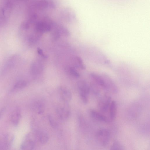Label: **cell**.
Instances as JSON below:
<instances>
[{
  "label": "cell",
  "instance_id": "obj_13",
  "mask_svg": "<svg viewBox=\"0 0 150 150\" xmlns=\"http://www.w3.org/2000/svg\"><path fill=\"white\" fill-rule=\"evenodd\" d=\"M31 108L35 112L40 114L44 112L45 107L43 103L40 101L37 100L32 104Z\"/></svg>",
  "mask_w": 150,
  "mask_h": 150
},
{
  "label": "cell",
  "instance_id": "obj_10",
  "mask_svg": "<svg viewBox=\"0 0 150 150\" xmlns=\"http://www.w3.org/2000/svg\"><path fill=\"white\" fill-rule=\"evenodd\" d=\"M43 65L40 61L37 60L33 62L30 67V72L33 75H37L40 74L43 69Z\"/></svg>",
  "mask_w": 150,
  "mask_h": 150
},
{
  "label": "cell",
  "instance_id": "obj_22",
  "mask_svg": "<svg viewBox=\"0 0 150 150\" xmlns=\"http://www.w3.org/2000/svg\"><path fill=\"white\" fill-rule=\"evenodd\" d=\"M48 119L51 127L54 129L57 128L58 126V124L54 118L51 115H49L48 116Z\"/></svg>",
  "mask_w": 150,
  "mask_h": 150
},
{
  "label": "cell",
  "instance_id": "obj_3",
  "mask_svg": "<svg viewBox=\"0 0 150 150\" xmlns=\"http://www.w3.org/2000/svg\"><path fill=\"white\" fill-rule=\"evenodd\" d=\"M110 138V131L105 128L100 129L98 130L96 134V138L98 143L100 145L105 146L109 143Z\"/></svg>",
  "mask_w": 150,
  "mask_h": 150
},
{
  "label": "cell",
  "instance_id": "obj_5",
  "mask_svg": "<svg viewBox=\"0 0 150 150\" xmlns=\"http://www.w3.org/2000/svg\"><path fill=\"white\" fill-rule=\"evenodd\" d=\"M111 101V98L110 96L106 95L103 96L100 100L98 105L100 111L103 113L107 112Z\"/></svg>",
  "mask_w": 150,
  "mask_h": 150
},
{
  "label": "cell",
  "instance_id": "obj_9",
  "mask_svg": "<svg viewBox=\"0 0 150 150\" xmlns=\"http://www.w3.org/2000/svg\"><path fill=\"white\" fill-rule=\"evenodd\" d=\"M91 117L97 121L107 123L110 121L109 119L102 114L93 109H91L89 112Z\"/></svg>",
  "mask_w": 150,
  "mask_h": 150
},
{
  "label": "cell",
  "instance_id": "obj_7",
  "mask_svg": "<svg viewBox=\"0 0 150 150\" xmlns=\"http://www.w3.org/2000/svg\"><path fill=\"white\" fill-rule=\"evenodd\" d=\"M102 76L105 82V90L114 93H117L118 92L117 88L112 79L105 74L103 75Z\"/></svg>",
  "mask_w": 150,
  "mask_h": 150
},
{
  "label": "cell",
  "instance_id": "obj_21",
  "mask_svg": "<svg viewBox=\"0 0 150 150\" xmlns=\"http://www.w3.org/2000/svg\"><path fill=\"white\" fill-rule=\"evenodd\" d=\"M27 85V83L24 80H20L15 84L13 87L15 89H21L25 87Z\"/></svg>",
  "mask_w": 150,
  "mask_h": 150
},
{
  "label": "cell",
  "instance_id": "obj_1",
  "mask_svg": "<svg viewBox=\"0 0 150 150\" xmlns=\"http://www.w3.org/2000/svg\"><path fill=\"white\" fill-rule=\"evenodd\" d=\"M38 18L34 24L35 32L41 34L51 30L54 23L51 20L47 17H44L39 20Z\"/></svg>",
  "mask_w": 150,
  "mask_h": 150
},
{
  "label": "cell",
  "instance_id": "obj_14",
  "mask_svg": "<svg viewBox=\"0 0 150 150\" xmlns=\"http://www.w3.org/2000/svg\"><path fill=\"white\" fill-rule=\"evenodd\" d=\"M21 117L20 110L18 108L15 109L12 112L11 117V122L15 126L18 124Z\"/></svg>",
  "mask_w": 150,
  "mask_h": 150
},
{
  "label": "cell",
  "instance_id": "obj_12",
  "mask_svg": "<svg viewBox=\"0 0 150 150\" xmlns=\"http://www.w3.org/2000/svg\"><path fill=\"white\" fill-rule=\"evenodd\" d=\"M92 79L100 87L105 90L106 87L104 80L102 76L94 73L90 74Z\"/></svg>",
  "mask_w": 150,
  "mask_h": 150
},
{
  "label": "cell",
  "instance_id": "obj_8",
  "mask_svg": "<svg viewBox=\"0 0 150 150\" xmlns=\"http://www.w3.org/2000/svg\"><path fill=\"white\" fill-rule=\"evenodd\" d=\"M60 16L62 19L69 22L74 21L76 19L75 13L69 8H66L62 10L61 12Z\"/></svg>",
  "mask_w": 150,
  "mask_h": 150
},
{
  "label": "cell",
  "instance_id": "obj_19",
  "mask_svg": "<svg viewBox=\"0 0 150 150\" xmlns=\"http://www.w3.org/2000/svg\"><path fill=\"white\" fill-rule=\"evenodd\" d=\"M124 146L119 142L115 141L113 142L110 147V150H124Z\"/></svg>",
  "mask_w": 150,
  "mask_h": 150
},
{
  "label": "cell",
  "instance_id": "obj_17",
  "mask_svg": "<svg viewBox=\"0 0 150 150\" xmlns=\"http://www.w3.org/2000/svg\"><path fill=\"white\" fill-rule=\"evenodd\" d=\"M15 138L14 135L12 133L6 134L4 137V145L6 147H10L13 143Z\"/></svg>",
  "mask_w": 150,
  "mask_h": 150
},
{
  "label": "cell",
  "instance_id": "obj_25",
  "mask_svg": "<svg viewBox=\"0 0 150 150\" xmlns=\"http://www.w3.org/2000/svg\"><path fill=\"white\" fill-rule=\"evenodd\" d=\"M3 146L2 145V144L0 139V149H1V148H2Z\"/></svg>",
  "mask_w": 150,
  "mask_h": 150
},
{
  "label": "cell",
  "instance_id": "obj_16",
  "mask_svg": "<svg viewBox=\"0 0 150 150\" xmlns=\"http://www.w3.org/2000/svg\"><path fill=\"white\" fill-rule=\"evenodd\" d=\"M38 137L40 142L44 144L47 143L49 139V136L45 131H40L38 133Z\"/></svg>",
  "mask_w": 150,
  "mask_h": 150
},
{
  "label": "cell",
  "instance_id": "obj_2",
  "mask_svg": "<svg viewBox=\"0 0 150 150\" xmlns=\"http://www.w3.org/2000/svg\"><path fill=\"white\" fill-rule=\"evenodd\" d=\"M77 86L80 98L84 104L88 101V96L90 91V87L86 81L81 80L78 81Z\"/></svg>",
  "mask_w": 150,
  "mask_h": 150
},
{
  "label": "cell",
  "instance_id": "obj_20",
  "mask_svg": "<svg viewBox=\"0 0 150 150\" xmlns=\"http://www.w3.org/2000/svg\"><path fill=\"white\" fill-rule=\"evenodd\" d=\"M68 73L71 75L76 78H78L80 76L79 74L74 67H69L66 68Z\"/></svg>",
  "mask_w": 150,
  "mask_h": 150
},
{
  "label": "cell",
  "instance_id": "obj_11",
  "mask_svg": "<svg viewBox=\"0 0 150 150\" xmlns=\"http://www.w3.org/2000/svg\"><path fill=\"white\" fill-rule=\"evenodd\" d=\"M60 96L62 100L65 103L69 102L72 99V94L66 88L61 87L59 88Z\"/></svg>",
  "mask_w": 150,
  "mask_h": 150
},
{
  "label": "cell",
  "instance_id": "obj_6",
  "mask_svg": "<svg viewBox=\"0 0 150 150\" xmlns=\"http://www.w3.org/2000/svg\"><path fill=\"white\" fill-rule=\"evenodd\" d=\"M55 112L58 117L63 120L67 119L70 114V109L67 105L58 106L56 109Z\"/></svg>",
  "mask_w": 150,
  "mask_h": 150
},
{
  "label": "cell",
  "instance_id": "obj_18",
  "mask_svg": "<svg viewBox=\"0 0 150 150\" xmlns=\"http://www.w3.org/2000/svg\"><path fill=\"white\" fill-rule=\"evenodd\" d=\"M74 62L75 66L82 69H85L86 67L82 60L80 57L76 56L74 57Z\"/></svg>",
  "mask_w": 150,
  "mask_h": 150
},
{
  "label": "cell",
  "instance_id": "obj_24",
  "mask_svg": "<svg viewBox=\"0 0 150 150\" xmlns=\"http://www.w3.org/2000/svg\"><path fill=\"white\" fill-rule=\"evenodd\" d=\"M5 111V108H2L0 111V119L4 115Z\"/></svg>",
  "mask_w": 150,
  "mask_h": 150
},
{
  "label": "cell",
  "instance_id": "obj_23",
  "mask_svg": "<svg viewBox=\"0 0 150 150\" xmlns=\"http://www.w3.org/2000/svg\"><path fill=\"white\" fill-rule=\"evenodd\" d=\"M37 50L38 53L39 55L44 58H45L47 57V56L44 54L43 50L41 49L38 47Z\"/></svg>",
  "mask_w": 150,
  "mask_h": 150
},
{
  "label": "cell",
  "instance_id": "obj_15",
  "mask_svg": "<svg viewBox=\"0 0 150 150\" xmlns=\"http://www.w3.org/2000/svg\"><path fill=\"white\" fill-rule=\"evenodd\" d=\"M117 104L115 100L111 101L109 108V120L113 121L115 119L117 114Z\"/></svg>",
  "mask_w": 150,
  "mask_h": 150
},
{
  "label": "cell",
  "instance_id": "obj_4",
  "mask_svg": "<svg viewBox=\"0 0 150 150\" xmlns=\"http://www.w3.org/2000/svg\"><path fill=\"white\" fill-rule=\"evenodd\" d=\"M35 146L34 135L31 133L27 134L21 145V149L23 150H32Z\"/></svg>",
  "mask_w": 150,
  "mask_h": 150
}]
</instances>
